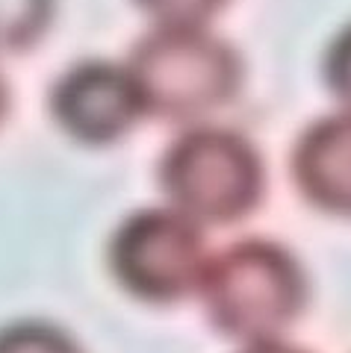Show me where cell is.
Segmentation results:
<instances>
[{"label":"cell","instance_id":"1","mask_svg":"<svg viewBox=\"0 0 351 353\" xmlns=\"http://www.w3.org/2000/svg\"><path fill=\"white\" fill-rule=\"evenodd\" d=\"M142 112L198 121L227 106L245 80L239 50L207 27H153L127 57Z\"/></svg>","mask_w":351,"mask_h":353},{"label":"cell","instance_id":"2","mask_svg":"<svg viewBox=\"0 0 351 353\" xmlns=\"http://www.w3.org/2000/svg\"><path fill=\"white\" fill-rule=\"evenodd\" d=\"M198 294L216 330L239 341L278 339L307 303L301 262L269 239H239L207 259Z\"/></svg>","mask_w":351,"mask_h":353},{"label":"cell","instance_id":"3","mask_svg":"<svg viewBox=\"0 0 351 353\" xmlns=\"http://www.w3.org/2000/svg\"><path fill=\"white\" fill-rule=\"evenodd\" d=\"M162 194L195 224H236L263 201L266 168L245 136L225 127H192L160 162Z\"/></svg>","mask_w":351,"mask_h":353},{"label":"cell","instance_id":"4","mask_svg":"<svg viewBox=\"0 0 351 353\" xmlns=\"http://www.w3.org/2000/svg\"><path fill=\"white\" fill-rule=\"evenodd\" d=\"M109 268L124 289L148 303H174L198 292L207 241L178 209H139L109 241Z\"/></svg>","mask_w":351,"mask_h":353},{"label":"cell","instance_id":"5","mask_svg":"<svg viewBox=\"0 0 351 353\" xmlns=\"http://www.w3.org/2000/svg\"><path fill=\"white\" fill-rule=\"evenodd\" d=\"M50 115L83 145H113L145 115L124 65L86 59L50 88Z\"/></svg>","mask_w":351,"mask_h":353},{"label":"cell","instance_id":"6","mask_svg":"<svg viewBox=\"0 0 351 353\" xmlns=\"http://www.w3.org/2000/svg\"><path fill=\"white\" fill-rule=\"evenodd\" d=\"M290 171L310 206L351 218V112L313 121L295 141Z\"/></svg>","mask_w":351,"mask_h":353},{"label":"cell","instance_id":"7","mask_svg":"<svg viewBox=\"0 0 351 353\" xmlns=\"http://www.w3.org/2000/svg\"><path fill=\"white\" fill-rule=\"evenodd\" d=\"M57 0H0V53H24L48 32Z\"/></svg>","mask_w":351,"mask_h":353},{"label":"cell","instance_id":"8","mask_svg":"<svg viewBox=\"0 0 351 353\" xmlns=\"http://www.w3.org/2000/svg\"><path fill=\"white\" fill-rule=\"evenodd\" d=\"M0 353H83V350L57 324L15 321L0 330Z\"/></svg>","mask_w":351,"mask_h":353},{"label":"cell","instance_id":"9","mask_svg":"<svg viewBox=\"0 0 351 353\" xmlns=\"http://www.w3.org/2000/svg\"><path fill=\"white\" fill-rule=\"evenodd\" d=\"M157 27H207L227 0H133Z\"/></svg>","mask_w":351,"mask_h":353},{"label":"cell","instance_id":"10","mask_svg":"<svg viewBox=\"0 0 351 353\" xmlns=\"http://www.w3.org/2000/svg\"><path fill=\"white\" fill-rule=\"evenodd\" d=\"M325 83L345 112H351V24L336 32L325 53Z\"/></svg>","mask_w":351,"mask_h":353},{"label":"cell","instance_id":"11","mask_svg":"<svg viewBox=\"0 0 351 353\" xmlns=\"http://www.w3.org/2000/svg\"><path fill=\"white\" fill-rule=\"evenodd\" d=\"M243 353H307V350L292 347L281 339H269V341H254V345H248Z\"/></svg>","mask_w":351,"mask_h":353},{"label":"cell","instance_id":"12","mask_svg":"<svg viewBox=\"0 0 351 353\" xmlns=\"http://www.w3.org/2000/svg\"><path fill=\"white\" fill-rule=\"evenodd\" d=\"M6 106H9V88H6L3 74H0V121H3V115H6Z\"/></svg>","mask_w":351,"mask_h":353}]
</instances>
